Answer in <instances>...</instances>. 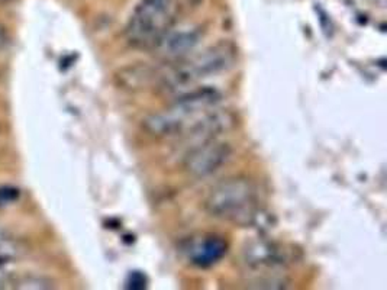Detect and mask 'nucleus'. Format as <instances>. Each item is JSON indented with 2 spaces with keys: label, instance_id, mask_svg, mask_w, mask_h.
I'll use <instances>...</instances> for the list:
<instances>
[{
  "label": "nucleus",
  "instance_id": "1",
  "mask_svg": "<svg viewBox=\"0 0 387 290\" xmlns=\"http://www.w3.org/2000/svg\"><path fill=\"white\" fill-rule=\"evenodd\" d=\"M219 99L221 96L217 90L199 89L187 92L168 109L149 115L143 121V126L157 138H173L179 135L190 137Z\"/></svg>",
  "mask_w": 387,
  "mask_h": 290
},
{
  "label": "nucleus",
  "instance_id": "2",
  "mask_svg": "<svg viewBox=\"0 0 387 290\" xmlns=\"http://www.w3.org/2000/svg\"><path fill=\"white\" fill-rule=\"evenodd\" d=\"M205 208L217 219L240 226L253 225L260 214L257 187L244 177L226 179L210 190Z\"/></svg>",
  "mask_w": 387,
  "mask_h": 290
},
{
  "label": "nucleus",
  "instance_id": "3",
  "mask_svg": "<svg viewBox=\"0 0 387 290\" xmlns=\"http://www.w3.org/2000/svg\"><path fill=\"white\" fill-rule=\"evenodd\" d=\"M174 15V0H141L125 28L128 44L138 50H156L164 35L173 28Z\"/></svg>",
  "mask_w": 387,
  "mask_h": 290
},
{
  "label": "nucleus",
  "instance_id": "4",
  "mask_svg": "<svg viewBox=\"0 0 387 290\" xmlns=\"http://www.w3.org/2000/svg\"><path fill=\"white\" fill-rule=\"evenodd\" d=\"M235 60V51L229 45L221 44L207 48L198 55L186 58L164 77V89L171 93L184 94L207 77L228 70Z\"/></svg>",
  "mask_w": 387,
  "mask_h": 290
},
{
  "label": "nucleus",
  "instance_id": "5",
  "mask_svg": "<svg viewBox=\"0 0 387 290\" xmlns=\"http://www.w3.org/2000/svg\"><path fill=\"white\" fill-rule=\"evenodd\" d=\"M232 150L215 138L202 141L184 159V168L193 177H207L217 173L231 159Z\"/></svg>",
  "mask_w": 387,
  "mask_h": 290
},
{
  "label": "nucleus",
  "instance_id": "6",
  "mask_svg": "<svg viewBox=\"0 0 387 290\" xmlns=\"http://www.w3.org/2000/svg\"><path fill=\"white\" fill-rule=\"evenodd\" d=\"M182 251L191 266L207 268L218 264L226 256L228 244L218 235H202L189 240Z\"/></svg>",
  "mask_w": 387,
  "mask_h": 290
},
{
  "label": "nucleus",
  "instance_id": "7",
  "mask_svg": "<svg viewBox=\"0 0 387 290\" xmlns=\"http://www.w3.org/2000/svg\"><path fill=\"white\" fill-rule=\"evenodd\" d=\"M200 38L202 34L198 28H171L164 35L156 50H159L163 57L170 58V60H180V58H184L189 52L196 48V45L200 43Z\"/></svg>",
  "mask_w": 387,
  "mask_h": 290
},
{
  "label": "nucleus",
  "instance_id": "8",
  "mask_svg": "<svg viewBox=\"0 0 387 290\" xmlns=\"http://www.w3.org/2000/svg\"><path fill=\"white\" fill-rule=\"evenodd\" d=\"M22 256V248L19 242L6 232L3 228H0V267H6L8 264L15 263Z\"/></svg>",
  "mask_w": 387,
  "mask_h": 290
},
{
  "label": "nucleus",
  "instance_id": "9",
  "mask_svg": "<svg viewBox=\"0 0 387 290\" xmlns=\"http://www.w3.org/2000/svg\"><path fill=\"white\" fill-rule=\"evenodd\" d=\"M21 198V191L13 186H0V208L9 206Z\"/></svg>",
  "mask_w": 387,
  "mask_h": 290
},
{
  "label": "nucleus",
  "instance_id": "10",
  "mask_svg": "<svg viewBox=\"0 0 387 290\" xmlns=\"http://www.w3.org/2000/svg\"><path fill=\"white\" fill-rule=\"evenodd\" d=\"M52 284L50 280L43 277H27L21 283L16 286V289H24V290H45L51 289Z\"/></svg>",
  "mask_w": 387,
  "mask_h": 290
},
{
  "label": "nucleus",
  "instance_id": "11",
  "mask_svg": "<svg viewBox=\"0 0 387 290\" xmlns=\"http://www.w3.org/2000/svg\"><path fill=\"white\" fill-rule=\"evenodd\" d=\"M9 45V35L6 28L0 24V51L5 50Z\"/></svg>",
  "mask_w": 387,
  "mask_h": 290
},
{
  "label": "nucleus",
  "instance_id": "12",
  "mask_svg": "<svg viewBox=\"0 0 387 290\" xmlns=\"http://www.w3.org/2000/svg\"><path fill=\"white\" fill-rule=\"evenodd\" d=\"M13 2H16V0H0V3H2V5H10Z\"/></svg>",
  "mask_w": 387,
  "mask_h": 290
}]
</instances>
